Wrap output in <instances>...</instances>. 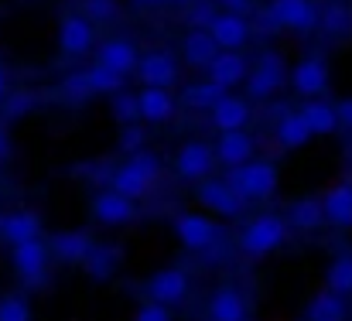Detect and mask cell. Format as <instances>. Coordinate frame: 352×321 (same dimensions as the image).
<instances>
[{"label":"cell","instance_id":"10","mask_svg":"<svg viewBox=\"0 0 352 321\" xmlns=\"http://www.w3.org/2000/svg\"><path fill=\"white\" fill-rule=\"evenodd\" d=\"M195 199H199V206H202V209L223 215V219H233V215L243 212V199L230 188V181H226V178H223V181H216V178H202V181H199Z\"/></svg>","mask_w":352,"mask_h":321},{"label":"cell","instance_id":"3","mask_svg":"<svg viewBox=\"0 0 352 321\" xmlns=\"http://www.w3.org/2000/svg\"><path fill=\"white\" fill-rule=\"evenodd\" d=\"M287 232H291L287 219H280V215H274V212L256 215V219H250L243 225L239 250L250 253V256H267V253H274V250H280L287 243Z\"/></svg>","mask_w":352,"mask_h":321},{"label":"cell","instance_id":"7","mask_svg":"<svg viewBox=\"0 0 352 321\" xmlns=\"http://www.w3.org/2000/svg\"><path fill=\"white\" fill-rule=\"evenodd\" d=\"M175 236L185 250H209L216 239H219V225L209 219V215L199 212H182L175 215Z\"/></svg>","mask_w":352,"mask_h":321},{"label":"cell","instance_id":"21","mask_svg":"<svg viewBox=\"0 0 352 321\" xmlns=\"http://www.w3.org/2000/svg\"><path fill=\"white\" fill-rule=\"evenodd\" d=\"M322 215H325V222H332L336 229H352V181L336 185V188L325 192Z\"/></svg>","mask_w":352,"mask_h":321},{"label":"cell","instance_id":"23","mask_svg":"<svg viewBox=\"0 0 352 321\" xmlns=\"http://www.w3.org/2000/svg\"><path fill=\"white\" fill-rule=\"evenodd\" d=\"M89 250H93V236H89L86 229L55 232V236H52V246H48V253H55L62 263H82Z\"/></svg>","mask_w":352,"mask_h":321},{"label":"cell","instance_id":"36","mask_svg":"<svg viewBox=\"0 0 352 321\" xmlns=\"http://www.w3.org/2000/svg\"><path fill=\"white\" fill-rule=\"evenodd\" d=\"M113 116L120 120V126H123V123H137V120H140V113H137V96L117 89V93H113Z\"/></svg>","mask_w":352,"mask_h":321},{"label":"cell","instance_id":"34","mask_svg":"<svg viewBox=\"0 0 352 321\" xmlns=\"http://www.w3.org/2000/svg\"><path fill=\"white\" fill-rule=\"evenodd\" d=\"M329 291L352 294V253H339L329 267Z\"/></svg>","mask_w":352,"mask_h":321},{"label":"cell","instance_id":"40","mask_svg":"<svg viewBox=\"0 0 352 321\" xmlns=\"http://www.w3.org/2000/svg\"><path fill=\"white\" fill-rule=\"evenodd\" d=\"M212 17H216V10H212L209 3H199V7L192 10V24H195V27H206Z\"/></svg>","mask_w":352,"mask_h":321},{"label":"cell","instance_id":"14","mask_svg":"<svg viewBox=\"0 0 352 321\" xmlns=\"http://www.w3.org/2000/svg\"><path fill=\"white\" fill-rule=\"evenodd\" d=\"M58 48L69 58H79L93 48V24L79 14H65L58 24Z\"/></svg>","mask_w":352,"mask_h":321},{"label":"cell","instance_id":"33","mask_svg":"<svg viewBox=\"0 0 352 321\" xmlns=\"http://www.w3.org/2000/svg\"><path fill=\"white\" fill-rule=\"evenodd\" d=\"M349 21H352V14L346 3H329V7L318 10V27L325 34H346L349 31Z\"/></svg>","mask_w":352,"mask_h":321},{"label":"cell","instance_id":"18","mask_svg":"<svg viewBox=\"0 0 352 321\" xmlns=\"http://www.w3.org/2000/svg\"><path fill=\"white\" fill-rule=\"evenodd\" d=\"M137 58H140V55H137V45L126 41V38H107V41H100V48H96V62L107 65V69H113V72H120L123 79L133 72Z\"/></svg>","mask_w":352,"mask_h":321},{"label":"cell","instance_id":"42","mask_svg":"<svg viewBox=\"0 0 352 321\" xmlns=\"http://www.w3.org/2000/svg\"><path fill=\"white\" fill-rule=\"evenodd\" d=\"M226 10H233V14H246L250 10V0H219Z\"/></svg>","mask_w":352,"mask_h":321},{"label":"cell","instance_id":"30","mask_svg":"<svg viewBox=\"0 0 352 321\" xmlns=\"http://www.w3.org/2000/svg\"><path fill=\"white\" fill-rule=\"evenodd\" d=\"M223 96H226V89L216 86L212 79H206V82H195V86H185V89H182V107L185 109H212L216 100H223Z\"/></svg>","mask_w":352,"mask_h":321},{"label":"cell","instance_id":"38","mask_svg":"<svg viewBox=\"0 0 352 321\" xmlns=\"http://www.w3.org/2000/svg\"><path fill=\"white\" fill-rule=\"evenodd\" d=\"M133 321H171V308L168 305H157V301H147L137 308Z\"/></svg>","mask_w":352,"mask_h":321},{"label":"cell","instance_id":"37","mask_svg":"<svg viewBox=\"0 0 352 321\" xmlns=\"http://www.w3.org/2000/svg\"><path fill=\"white\" fill-rule=\"evenodd\" d=\"M82 7H86V17H93V21H113L120 10L117 0H86Z\"/></svg>","mask_w":352,"mask_h":321},{"label":"cell","instance_id":"15","mask_svg":"<svg viewBox=\"0 0 352 321\" xmlns=\"http://www.w3.org/2000/svg\"><path fill=\"white\" fill-rule=\"evenodd\" d=\"M133 72L140 76L144 86H161V89H168V86L178 82V62H175L168 52H151V55L137 58Z\"/></svg>","mask_w":352,"mask_h":321},{"label":"cell","instance_id":"24","mask_svg":"<svg viewBox=\"0 0 352 321\" xmlns=\"http://www.w3.org/2000/svg\"><path fill=\"white\" fill-rule=\"evenodd\" d=\"M212 113V126L223 133V130H243L246 123H250V103L246 100H239V96H223V100H216V107L209 109Z\"/></svg>","mask_w":352,"mask_h":321},{"label":"cell","instance_id":"32","mask_svg":"<svg viewBox=\"0 0 352 321\" xmlns=\"http://www.w3.org/2000/svg\"><path fill=\"white\" fill-rule=\"evenodd\" d=\"M322 222H325V215H322V202L318 199H298L291 206V212H287V225L291 229H318Z\"/></svg>","mask_w":352,"mask_h":321},{"label":"cell","instance_id":"20","mask_svg":"<svg viewBox=\"0 0 352 321\" xmlns=\"http://www.w3.org/2000/svg\"><path fill=\"white\" fill-rule=\"evenodd\" d=\"M212 154H216V161H223L226 168L243 164V161L253 157V137H250L246 130H223V133H219V144L212 147Z\"/></svg>","mask_w":352,"mask_h":321},{"label":"cell","instance_id":"44","mask_svg":"<svg viewBox=\"0 0 352 321\" xmlns=\"http://www.w3.org/2000/svg\"><path fill=\"white\" fill-rule=\"evenodd\" d=\"M7 154H10V144H7V137H3V130H0V161H7Z\"/></svg>","mask_w":352,"mask_h":321},{"label":"cell","instance_id":"16","mask_svg":"<svg viewBox=\"0 0 352 321\" xmlns=\"http://www.w3.org/2000/svg\"><path fill=\"white\" fill-rule=\"evenodd\" d=\"M206 72H209V79H212L216 86H223V89H233V86H239V82L246 79L250 65H246V58H243L239 52L219 48V52H216V55L209 58Z\"/></svg>","mask_w":352,"mask_h":321},{"label":"cell","instance_id":"43","mask_svg":"<svg viewBox=\"0 0 352 321\" xmlns=\"http://www.w3.org/2000/svg\"><path fill=\"white\" fill-rule=\"evenodd\" d=\"M140 7H168V3H188V0H133Z\"/></svg>","mask_w":352,"mask_h":321},{"label":"cell","instance_id":"2","mask_svg":"<svg viewBox=\"0 0 352 321\" xmlns=\"http://www.w3.org/2000/svg\"><path fill=\"white\" fill-rule=\"evenodd\" d=\"M230 188L246 202V199H270L280 185V175H277V164L274 161H243L233 164L230 175H226Z\"/></svg>","mask_w":352,"mask_h":321},{"label":"cell","instance_id":"9","mask_svg":"<svg viewBox=\"0 0 352 321\" xmlns=\"http://www.w3.org/2000/svg\"><path fill=\"white\" fill-rule=\"evenodd\" d=\"M270 21L308 34L318 27V7L311 0H270Z\"/></svg>","mask_w":352,"mask_h":321},{"label":"cell","instance_id":"27","mask_svg":"<svg viewBox=\"0 0 352 321\" xmlns=\"http://www.w3.org/2000/svg\"><path fill=\"white\" fill-rule=\"evenodd\" d=\"M298 113L305 116V123H308L311 137H315V133H318V137H332V133L339 130L336 107H329V103H322V100H308V103L298 109Z\"/></svg>","mask_w":352,"mask_h":321},{"label":"cell","instance_id":"25","mask_svg":"<svg viewBox=\"0 0 352 321\" xmlns=\"http://www.w3.org/2000/svg\"><path fill=\"white\" fill-rule=\"evenodd\" d=\"M34 236H41V219L34 212H28V209H21V212H10L0 219V239L3 243H24V239H34Z\"/></svg>","mask_w":352,"mask_h":321},{"label":"cell","instance_id":"39","mask_svg":"<svg viewBox=\"0 0 352 321\" xmlns=\"http://www.w3.org/2000/svg\"><path fill=\"white\" fill-rule=\"evenodd\" d=\"M140 144H144V130H140L137 123H123V133H120V147H123L126 154H133V151H140Z\"/></svg>","mask_w":352,"mask_h":321},{"label":"cell","instance_id":"26","mask_svg":"<svg viewBox=\"0 0 352 321\" xmlns=\"http://www.w3.org/2000/svg\"><path fill=\"white\" fill-rule=\"evenodd\" d=\"M346 318H349L346 294H336V291H318L308 301V311H305V321H346Z\"/></svg>","mask_w":352,"mask_h":321},{"label":"cell","instance_id":"4","mask_svg":"<svg viewBox=\"0 0 352 321\" xmlns=\"http://www.w3.org/2000/svg\"><path fill=\"white\" fill-rule=\"evenodd\" d=\"M246 93H250V100H267V96H274L284 82H287V69H284V58L280 55H274V52H267L260 62H256V69L253 72H246Z\"/></svg>","mask_w":352,"mask_h":321},{"label":"cell","instance_id":"31","mask_svg":"<svg viewBox=\"0 0 352 321\" xmlns=\"http://www.w3.org/2000/svg\"><path fill=\"white\" fill-rule=\"evenodd\" d=\"M79 267H86V274H89L93 280H107V277L117 270V250H113V246H96V243H93V250L86 253V260H82Z\"/></svg>","mask_w":352,"mask_h":321},{"label":"cell","instance_id":"1","mask_svg":"<svg viewBox=\"0 0 352 321\" xmlns=\"http://www.w3.org/2000/svg\"><path fill=\"white\" fill-rule=\"evenodd\" d=\"M157 175H161V161L151 151L140 147V151L130 154V161H123L117 171L110 175V188L137 202V199L151 195V188L157 185Z\"/></svg>","mask_w":352,"mask_h":321},{"label":"cell","instance_id":"17","mask_svg":"<svg viewBox=\"0 0 352 321\" xmlns=\"http://www.w3.org/2000/svg\"><path fill=\"white\" fill-rule=\"evenodd\" d=\"M65 89H79L82 96H96V93H100V96H103V93H107V96H113L117 89H123V76L96 62V65H93V69H86L82 76L69 79V82H65Z\"/></svg>","mask_w":352,"mask_h":321},{"label":"cell","instance_id":"29","mask_svg":"<svg viewBox=\"0 0 352 321\" xmlns=\"http://www.w3.org/2000/svg\"><path fill=\"white\" fill-rule=\"evenodd\" d=\"M308 140H311V130H308L305 116L301 113H284L280 123H277V144L294 151V147H305Z\"/></svg>","mask_w":352,"mask_h":321},{"label":"cell","instance_id":"41","mask_svg":"<svg viewBox=\"0 0 352 321\" xmlns=\"http://www.w3.org/2000/svg\"><path fill=\"white\" fill-rule=\"evenodd\" d=\"M336 116H339V126L352 130V96H349V100H342V103L336 107Z\"/></svg>","mask_w":352,"mask_h":321},{"label":"cell","instance_id":"12","mask_svg":"<svg viewBox=\"0 0 352 321\" xmlns=\"http://www.w3.org/2000/svg\"><path fill=\"white\" fill-rule=\"evenodd\" d=\"M89 209H93V219H96V222H103V225H126V222H133V219H137V206H133V199L120 195V192H113V188H110V192L93 195Z\"/></svg>","mask_w":352,"mask_h":321},{"label":"cell","instance_id":"45","mask_svg":"<svg viewBox=\"0 0 352 321\" xmlns=\"http://www.w3.org/2000/svg\"><path fill=\"white\" fill-rule=\"evenodd\" d=\"M3 96H7V76H3V69H0V103H3Z\"/></svg>","mask_w":352,"mask_h":321},{"label":"cell","instance_id":"11","mask_svg":"<svg viewBox=\"0 0 352 321\" xmlns=\"http://www.w3.org/2000/svg\"><path fill=\"white\" fill-rule=\"evenodd\" d=\"M291 86L301 96H325V89H329V62L322 55H305L291 69Z\"/></svg>","mask_w":352,"mask_h":321},{"label":"cell","instance_id":"22","mask_svg":"<svg viewBox=\"0 0 352 321\" xmlns=\"http://www.w3.org/2000/svg\"><path fill=\"white\" fill-rule=\"evenodd\" d=\"M206 315H209V321H239V318H246V301H243V294L236 291L233 284H223L209 298Z\"/></svg>","mask_w":352,"mask_h":321},{"label":"cell","instance_id":"8","mask_svg":"<svg viewBox=\"0 0 352 321\" xmlns=\"http://www.w3.org/2000/svg\"><path fill=\"white\" fill-rule=\"evenodd\" d=\"M212 164H216V154H212V147H209L206 140H188V144H182L178 154H175V171H178V178H185V181H202V178H209V175H212Z\"/></svg>","mask_w":352,"mask_h":321},{"label":"cell","instance_id":"19","mask_svg":"<svg viewBox=\"0 0 352 321\" xmlns=\"http://www.w3.org/2000/svg\"><path fill=\"white\" fill-rule=\"evenodd\" d=\"M137 113L147 123H164V120L175 116V96L161 86H144L137 93Z\"/></svg>","mask_w":352,"mask_h":321},{"label":"cell","instance_id":"13","mask_svg":"<svg viewBox=\"0 0 352 321\" xmlns=\"http://www.w3.org/2000/svg\"><path fill=\"white\" fill-rule=\"evenodd\" d=\"M206 31L212 34V41H216L219 48H230V52H239V48L246 45V38H250L246 17H243V14H233V10L216 14V17L206 24Z\"/></svg>","mask_w":352,"mask_h":321},{"label":"cell","instance_id":"28","mask_svg":"<svg viewBox=\"0 0 352 321\" xmlns=\"http://www.w3.org/2000/svg\"><path fill=\"white\" fill-rule=\"evenodd\" d=\"M182 52H185V62H188V65H195V69H206V65H209V58L219 52V45L212 41V34H209L206 27H195V31L185 38Z\"/></svg>","mask_w":352,"mask_h":321},{"label":"cell","instance_id":"6","mask_svg":"<svg viewBox=\"0 0 352 321\" xmlns=\"http://www.w3.org/2000/svg\"><path fill=\"white\" fill-rule=\"evenodd\" d=\"M144 291H147V298L151 301H157V305H182L185 298H188V291H192V280H188V274L182 270V267H168V270H157V274H151L147 277V284H144Z\"/></svg>","mask_w":352,"mask_h":321},{"label":"cell","instance_id":"5","mask_svg":"<svg viewBox=\"0 0 352 321\" xmlns=\"http://www.w3.org/2000/svg\"><path fill=\"white\" fill-rule=\"evenodd\" d=\"M48 246L41 243V236L34 239H24V243H14L10 246V263H14V274L28 284H38L48 270Z\"/></svg>","mask_w":352,"mask_h":321},{"label":"cell","instance_id":"35","mask_svg":"<svg viewBox=\"0 0 352 321\" xmlns=\"http://www.w3.org/2000/svg\"><path fill=\"white\" fill-rule=\"evenodd\" d=\"M0 321H31V308L24 298L17 294H7L0 298Z\"/></svg>","mask_w":352,"mask_h":321},{"label":"cell","instance_id":"46","mask_svg":"<svg viewBox=\"0 0 352 321\" xmlns=\"http://www.w3.org/2000/svg\"><path fill=\"white\" fill-rule=\"evenodd\" d=\"M239 321H246V318H239Z\"/></svg>","mask_w":352,"mask_h":321}]
</instances>
